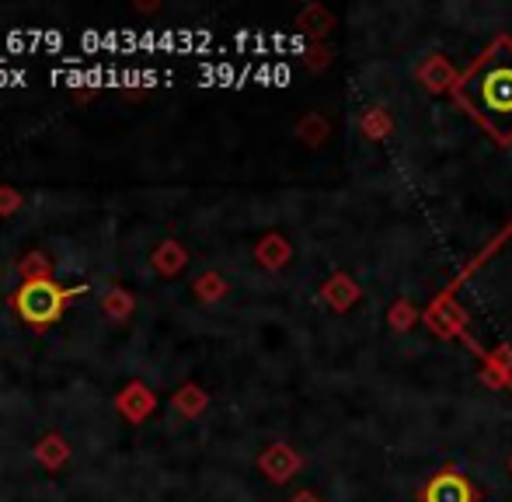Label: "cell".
I'll return each instance as SVG.
<instances>
[{
    "label": "cell",
    "mask_w": 512,
    "mask_h": 502,
    "mask_svg": "<svg viewBox=\"0 0 512 502\" xmlns=\"http://www.w3.org/2000/svg\"><path fill=\"white\" fill-rule=\"evenodd\" d=\"M467 102L499 133H512V49L502 46L467 77Z\"/></svg>",
    "instance_id": "obj_1"
},
{
    "label": "cell",
    "mask_w": 512,
    "mask_h": 502,
    "mask_svg": "<svg viewBox=\"0 0 512 502\" xmlns=\"http://www.w3.org/2000/svg\"><path fill=\"white\" fill-rule=\"evenodd\" d=\"M60 304H63V293L56 290L49 279H32L25 290L18 293V311L25 314L28 321L35 325H46L60 314Z\"/></svg>",
    "instance_id": "obj_2"
},
{
    "label": "cell",
    "mask_w": 512,
    "mask_h": 502,
    "mask_svg": "<svg viewBox=\"0 0 512 502\" xmlns=\"http://www.w3.org/2000/svg\"><path fill=\"white\" fill-rule=\"evenodd\" d=\"M429 502H471V496H467L464 482L457 475H439L429 485Z\"/></svg>",
    "instance_id": "obj_3"
},
{
    "label": "cell",
    "mask_w": 512,
    "mask_h": 502,
    "mask_svg": "<svg viewBox=\"0 0 512 502\" xmlns=\"http://www.w3.org/2000/svg\"><path fill=\"white\" fill-rule=\"evenodd\" d=\"M11 84H25V70H7V67H0V88H11Z\"/></svg>",
    "instance_id": "obj_4"
},
{
    "label": "cell",
    "mask_w": 512,
    "mask_h": 502,
    "mask_svg": "<svg viewBox=\"0 0 512 502\" xmlns=\"http://www.w3.org/2000/svg\"><path fill=\"white\" fill-rule=\"evenodd\" d=\"M84 49H102V35L98 32H84Z\"/></svg>",
    "instance_id": "obj_5"
}]
</instances>
